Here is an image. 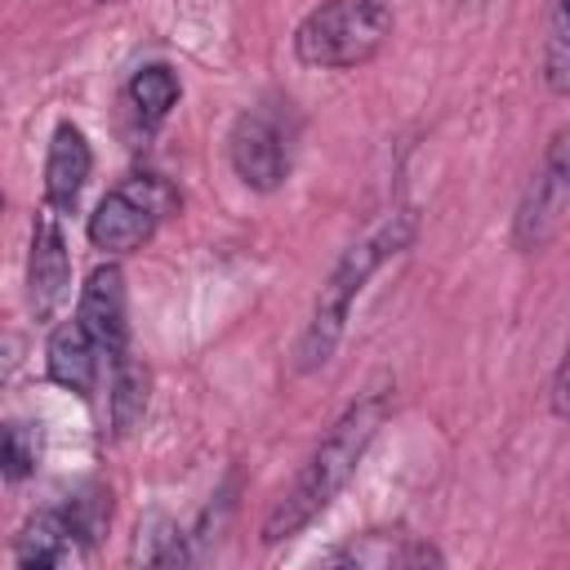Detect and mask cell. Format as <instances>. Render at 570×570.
Masks as SVG:
<instances>
[{
	"label": "cell",
	"instance_id": "obj_1",
	"mask_svg": "<svg viewBox=\"0 0 570 570\" xmlns=\"http://www.w3.org/2000/svg\"><path fill=\"white\" fill-rule=\"evenodd\" d=\"M392 419V387H370L361 392L334 423L330 432L316 441V450L307 454V463L298 468L294 485L272 503V512L263 517V543L276 548L294 534H303L338 494L343 485L356 476L361 459L370 454L374 436L383 432V423Z\"/></svg>",
	"mask_w": 570,
	"mask_h": 570
},
{
	"label": "cell",
	"instance_id": "obj_2",
	"mask_svg": "<svg viewBox=\"0 0 570 570\" xmlns=\"http://www.w3.org/2000/svg\"><path fill=\"white\" fill-rule=\"evenodd\" d=\"M414 236H419V209L414 205H392L334 258L330 276L321 281V294L312 303V316H307V325L294 343V374H316L334 361L356 298L365 294V285L396 254H405L414 245Z\"/></svg>",
	"mask_w": 570,
	"mask_h": 570
},
{
	"label": "cell",
	"instance_id": "obj_3",
	"mask_svg": "<svg viewBox=\"0 0 570 570\" xmlns=\"http://www.w3.org/2000/svg\"><path fill=\"white\" fill-rule=\"evenodd\" d=\"M396 13L383 0H321L294 27V58L312 71H356L383 53Z\"/></svg>",
	"mask_w": 570,
	"mask_h": 570
},
{
	"label": "cell",
	"instance_id": "obj_4",
	"mask_svg": "<svg viewBox=\"0 0 570 570\" xmlns=\"http://www.w3.org/2000/svg\"><path fill=\"white\" fill-rule=\"evenodd\" d=\"M107 525H111V490L85 485V490L67 494L62 503H49L36 517H27V525L18 530V543H13V561L31 566V570L71 566L94 552V543L107 534Z\"/></svg>",
	"mask_w": 570,
	"mask_h": 570
},
{
	"label": "cell",
	"instance_id": "obj_5",
	"mask_svg": "<svg viewBox=\"0 0 570 570\" xmlns=\"http://www.w3.org/2000/svg\"><path fill=\"white\" fill-rule=\"evenodd\" d=\"M178 205H183L178 187H174L165 174L142 169V174L120 178V183L94 205V214L85 218V236H89V245L102 249L107 258H120V254L142 249V245L160 232V223L178 214Z\"/></svg>",
	"mask_w": 570,
	"mask_h": 570
},
{
	"label": "cell",
	"instance_id": "obj_6",
	"mask_svg": "<svg viewBox=\"0 0 570 570\" xmlns=\"http://www.w3.org/2000/svg\"><path fill=\"white\" fill-rule=\"evenodd\" d=\"M570 205V160H566V129H557L543 147V165L530 174L517 214H512V245L521 254H539L557 240Z\"/></svg>",
	"mask_w": 570,
	"mask_h": 570
},
{
	"label": "cell",
	"instance_id": "obj_7",
	"mask_svg": "<svg viewBox=\"0 0 570 570\" xmlns=\"http://www.w3.org/2000/svg\"><path fill=\"white\" fill-rule=\"evenodd\" d=\"M71 298V249L62 232V214L49 205L31 218V245H27V307L36 325H53L58 312Z\"/></svg>",
	"mask_w": 570,
	"mask_h": 570
},
{
	"label": "cell",
	"instance_id": "obj_8",
	"mask_svg": "<svg viewBox=\"0 0 570 570\" xmlns=\"http://www.w3.org/2000/svg\"><path fill=\"white\" fill-rule=\"evenodd\" d=\"M227 165L240 187L272 196L289 183V138L267 111H240L227 129Z\"/></svg>",
	"mask_w": 570,
	"mask_h": 570
},
{
	"label": "cell",
	"instance_id": "obj_9",
	"mask_svg": "<svg viewBox=\"0 0 570 570\" xmlns=\"http://www.w3.org/2000/svg\"><path fill=\"white\" fill-rule=\"evenodd\" d=\"M76 321L80 330L94 338V347L102 352V361H111L116 352L134 347L129 343V294H125V272L120 263H98L76 298Z\"/></svg>",
	"mask_w": 570,
	"mask_h": 570
},
{
	"label": "cell",
	"instance_id": "obj_10",
	"mask_svg": "<svg viewBox=\"0 0 570 570\" xmlns=\"http://www.w3.org/2000/svg\"><path fill=\"white\" fill-rule=\"evenodd\" d=\"M94 174V147L76 120H58L45 151V205L53 214H76L80 191Z\"/></svg>",
	"mask_w": 570,
	"mask_h": 570
},
{
	"label": "cell",
	"instance_id": "obj_11",
	"mask_svg": "<svg viewBox=\"0 0 570 570\" xmlns=\"http://www.w3.org/2000/svg\"><path fill=\"white\" fill-rule=\"evenodd\" d=\"M445 557L405 530H365L334 552H325V566H356V570H396V566H441Z\"/></svg>",
	"mask_w": 570,
	"mask_h": 570
},
{
	"label": "cell",
	"instance_id": "obj_12",
	"mask_svg": "<svg viewBox=\"0 0 570 570\" xmlns=\"http://www.w3.org/2000/svg\"><path fill=\"white\" fill-rule=\"evenodd\" d=\"M45 374L49 383H58L62 392L89 401L98 392V374H102V352L94 347V338L80 330V321H62L53 325L49 343H45Z\"/></svg>",
	"mask_w": 570,
	"mask_h": 570
},
{
	"label": "cell",
	"instance_id": "obj_13",
	"mask_svg": "<svg viewBox=\"0 0 570 570\" xmlns=\"http://www.w3.org/2000/svg\"><path fill=\"white\" fill-rule=\"evenodd\" d=\"M111 379H107V414H111V436H134L147 419V405H151V370L147 361L125 347L107 361Z\"/></svg>",
	"mask_w": 570,
	"mask_h": 570
},
{
	"label": "cell",
	"instance_id": "obj_14",
	"mask_svg": "<svg viewBox=\"0 0 570 570\" xmlns=\"http://www.w3.org/2000/svg\"><path fill=\"white\" fill-rule=\"evenodd\" d=\"M191 552V534L169 517V512H147L134 525L129 539V566H187Z\"/></svg>",
	"mask_w": 570,
	"mask_h": 570
},
{
	"label": "cell",
	"instance_id": "obj_15",
	"mask_svg": "<svg viewBox=\"0 0 570 570\" xmlns=\"http://www.w3.org/2000/svg\"><path fill=\"white\" fill-rule=\"evenodd\" d=\"M125 98H129L134 116H138L147 129H156V125L178 107V98H183V80H178V71H174L169 62H142V67L129 76Z\"/></svg>",
	"mask_w": 570,
	"mask_h": 570
},
{
	"label": "cell",
	"instance_id": "obj_16",
	"mask_svg": "<svg viewBox=\"0 0 570 570\" xmlns=\"http://www.w3.org/2000/svg\"><path fill=\"white\" fill-rule=\"evenodd\" d=\"M539 71H543V85H548L552 98L570 94V13H566V0H548Z\"/></svg>",
	"mask_w": 570,
	"mask_h": 570
},
{
	"label": "cell",
	"instance_id": "obj_17",
	"mask_svg": "<svg viewBox=\"0 0 570 570\" xmlns=\"http://www.w3.org/2000/svg\"><path fill=\"white\" fill-rule=\"evenodd\" d=\"M36 468H40V423L0 419V476L18 485L36 476Z\"/></svg>",
	"mask_w": 570,
	"mask_h": 570
},
{
	"label": "cell",
	"instance_id": "obj_18",
	"mask_svg": "<svg viewBox=\"0 0 570 570\" xmlns=\"http://www.w3.org/2000/svg\"><path fill=\"white\" fill-rule=\"evenodd\" d=\"M22 352H27V343H22V334H0V387H4V379L18 370V361H22Z\"/></svg>",
	"mask_w": 570,
	"mask_h": 570
},
{
	"label": "cell",
	"instance_id": "obj_19",
	"mask_svg": "<svg viewBox=\"0 0 570 570\" xmlns=\"http://www.w3.org/2000/svg\"><path fill=\"white\" fill-rule=\"evenodd\" d=\"M548 405H552V419H566V414H570V405H566V361H557V370H552Z\"/></svg>",
	"mask_w": 570,
	"mask_h": 570
},
{
	"label": "cell",
	"instance_id": "obj_20",
	"mask_svg": "<svg viewBox=\"0 0 570 570\" xmlns=\"http://www.w3.org/2000/svg\"><path fill=\"white\" fill-rule=\"evenodd\" d=\"M98 4H125V0H98Z\"/></svg>",
	"mask_w": 570,
	"mask_h": 570
},
{
	"label": "cell",
	"instance_id": "obj_21",
	"mask_svg": "<svg viewBox=\"0 0 570 570\" xmlns=\"http://www.w3.org/2000/svg\"><path fill=\"white\" fill-rule=\"evenodd\" d=\"M0 214H4V191H0Z\"/></svg>",
	"mask_w": 570,
	"mask_h": 570
}]
</instances>
